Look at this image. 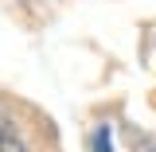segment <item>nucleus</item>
<instances>
[{
    "label": "nucleus",
    "instance_id": "obj_1",
    "mask_svg": "<svg viewBox=\"0 0 156 152\" xmlns=\"http://www.w3.org/2000/svg\"><path fill=\"white\" fill-rule=\"evenodd\" d=\"M0 152H27V140L20 133L16 117L4 113V109H0Z\"/></svg>",
    "mask_w": 156,
    "mask_h": 152
},
{
    "label": "nucleus",
    "instance_id": "obj_2",
    "mask_svg": "<svg viewBox=\"0 0 156 152\" xmlns=\"http://www.w3.org/2000/svg\"><path fill=\"white\" fill-rule=\"evenodd\" d=\"M90 148H94V152H113V136H109V125L94 129V140H90Z\"/></svg>",
    "mask_w": 156,
    "mask_h": 152
}]
</instances>
